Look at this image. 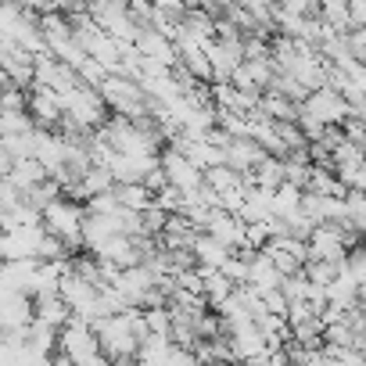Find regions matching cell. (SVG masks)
Returning a JSON list of instances; mask_svg holds the SVG:
<instances>
[{
  "label": "cell",
  "mask_w": 366,
  "mask_h": 366,
  "mask_svg": "<svg viewBox=\"0 0 366 366\" xmlns=\"http://www.w3.org/2000/svg\"><path fill=\"white\" fill-rule=\"evenodd\" d=\"M58 334H61V330H54V327H47V323H40V320L22 330L26 345H29V348H40V352H58Z\"/></svg>",
  "instance_id": "25"
},
{
  "label": "cell",
  "mask_w": 366,
  "mask_h": 366,
  "mask_svg": "<svg viewBox=\"0 0 366 366\" xmlns=\"http://www.w3.org/2000/svg\"><path fill=\"white\" fill-rule=\"evenodd\" d=\"M61 97H65V122L83 126V129H101L108 122V101L101 97V90L79 83L76 90H69Z\"/></svg>",
  "instance_id": "3"
},
{
  "label": "cell",
  "mask_w": 366,
  "mask_h": 366,
  "mask_svg": "<svg viewBox=\"0 0 366 366\" xmlns=\"http://www.w3.org/2000/svg\"><path fill=\"white\" fill-rule=\"evenodd\" d=\"M305 191L309 194H330V198H345L348 194V187L341 183V176L330 165H312V176L305 183Z\"/></svg>",
  "instance_id": "20"
},
{
  "label": "cell",
  "mask_w": 366,
  "mask_h": 366,
  "mask_svg": "<svg viewBox=\"0 0 366 366\" xmlns=\"http://www.w3.org/2000/svg\"><path fill=\"white\" fill-rule=\"evenodd\" d=\"M47 237L51 234H47L44 223H22L15 230H4V241H0L4 262H11V259H44Z\"/></svg>",
  "instance_id": "6"
},
{
  "label": "cell",
  "mask_w": 366,
  "mask_h": 366,
  "mask_svg": "<svg viewBox=\"0 0 366 366\" xmlns=\"http://www.w3.org/2000/svg\"><path fill=\"white\" fill-rule=\"evenodd\" d=\"M205 366H237V362H230V359H216V362H205Z\"/></svg>",
  "instance_id": "35"
},
{
  "label": "cell",
  "mask_w": 366,
  "mask_h": 366,
  "mask_svg": "<svg viewBox=\"0 0 366 366\" xmlns=\"http://www.w3.org/2000/svg\"><path fill=\"white\" fill-rule=\"evenodd\" d=\"M223 158H227V165H234L237 172H255L266 158H269V151L255 140V137H230L227 140V147H223Z\"/></svg>",
  "instance_id": "10"
},
{
  "label": "cell",
  "mask_w": 366,
  "mask_h": 366,
  "mask_svg": "<svg viewBox=\"0 0 366 366\" xmlns=\"http://www.w3.org/2000/svg\"><path fill=\"white\" fill-rule=\"evenodd\" d=\"M262 298H266V309H269L273 316H287V309H291V298L284 295V287H277V291H266Z\"/></svg>",
  "instance_id": "30"
},
{
  "label": "cell",
  "mask_w": 366,
  "mask_h": 366,
  "mask_svg": "<svg viewBox=\"0 0 366 366\" xmlns=\"http://www.w3.org/2000/svg\"><path fill=\"white\" fill-rule=\"evenodd\" d=\"M248 179L255 183V187H262V191H280L287 183V165H284L280 154H269L255 172H248Z\"/></svg>",
  "instance_id": "18"
},
{
  "label": "cell",
  "mask_w": 366,
  "mask_h": 366,
  "mask_svg": "<svg viewBox=\"0 0 366 366\" xmlns=\"http://www.w3.org/2000/svg\"><path fill=\"white\" fill-rule=\"evenodd\" d=\"M302 198H305L302 187H295V183H284L280 191H273V209H277V216L298 212V209H302Z\"/></svg>",
  "instance_id": "26"
},
{
  "label": "cell",
  "mask_w": 366,
  "mask_h": 366,
  "mask_svg": "<svg viewBox=\"0 0 366 366\" xmlns=\"http://www.w3.org/2000/svg\"><path fill=\"white\" fill-rule=\"evenodd\" d=\"M230 345H234V359H237V362H244V359H255V355L269 352V341H266V334L259 330V323L237 327V330L230 334Z\"/></svg>",
  "instance_id": "14"
},
{
  "label": "cell",
  "mask_w": 366,
  "mask_h": 366,
  "mask_svg": "<svg viewBox=\"0 0 366 366\" xmlns=\"http://www.w3.org/2000/svg\"><path fill=\"white\" fill-rule=\"evenodd\" d=\"M237 4H241V0H205L202 8H205V11L212 15V19H223V15H230V11H234Z\"/></svg>",
  "instance_id": "32"
},
{
  "label": "cell",
  "mask_w": 366,
  "mask_h": 366,
  "mask_svg": "<svg viewBox=\"0 0 366 366\" xmlns=\"http://www.w3.org/2000/svg\"><path fill=\"white\" fill-rule=\"evenodd\" d=\"M320 19L327 26H334L337 33H352L355 19H352V0H323L320 4Z\"/></svg>",
  "instance_id": "23"
},
{
  "label": "cell",
  "mask_w": 366,
  "mask_h": 366,
  "mask_svg": "<svg viewBox=\"0 0 366 366\" xmlns=\"http://www.w3.org/2000/svg\"><path fill=\"white\" fill-rule=\"evenodd\" d=\"M58 355H69L72 362H94V359H101L104 348H101V337H97L94 323L72 316L69 327H61V334H58Z\"/></svg>",
  "instance_id": "5"
},
{
  "label": "cell",
  "mask_w": 366,
  "mask_h": 366,
  "mask_svg": "<svg viewBox=\"0 0 366 366\" xmlns=\"http://www.w3.org/2000/svg\"><path fill=\"white\" fill-rule=\"evenodd\" d=\"M33 129H36V122H33L29 112H4L0 115V133L4 137H22V133H33Z\"/></svg>",
  "instance_id": "27"
},
{
  "label": "cell",
  "mask_w": 366,
  "mask_h": 366,
  "mask_svg": "<svg viewBox=\"0 0 366 366\" xmlns=\"http://www.w3.org/2000/svg\"><path fill=\"white\" fill-rule=\"evenodd\" d=\"M359 147H362V154H366V137H362V144H359Z\"/></svg>",
  "instance_id": "36"
},
{
  "label": "cell",
  "mask_w": 366,
  "mask_h": 366,
  "mask_svg": "<svg viewBox=\"0 0 366 366\" xmlns=\"http://www.w3.org/2000/svg\"><path fill=\"white\" fill-rule=\"evenodd\" d=\"M345 262H348V259H345ZM345 262H309V266H305V273H309V280H312V284L330 287V284L345 273Z\"/></svg>",
  "instance_id": "28"
},
{
  "label": "cell",
  "mask_w": 366,
  "mask_h": 366,
  "mask_svg": "<svg viewBox=\"0 0 366 366\" xmlns=\"http://www.w3.org/2000/svg\"><path fill=\"white\" fill-rule=\"evenodd\" d=\"M205 234H212L216 241H223L227 248H244V237H248V223L237 216V212H227V209H216L205 223Z\"/></svg>",
  "instance_id": "11"
},
{
  "label": "cell",
  "mask_w": 366,
  "mask_h": 366,
  "mask_svg": "<svg viewBox=\"0 0 366 366\" xmlns=\"http://www.w3.org/2000/svg\"><path fill=\"white\" fill-rule=\"evenodd\" d=\"M259 112H262L266 119H273V122H298L302 104L291 101V97H284L280 90H266L262 101H259Z\"/></svg>",
  "instance_id": "16"
},
{
  "label": "cell",
  "mask_w": 366,
  "mask_h": 366,
  "mask_svg": "<svg viewBox=\"0 0 366 366\" xmlns=\"http://www.w3.org/2000/svg\"><path fill=\"white\" fill-rule=\"evenodd\" d=\"M348 44H352L355 61H362V65H366V29H352V33H348Z\"/></svg>",
  "instance_id": "33"
},
{
  "label": "cell",
  "mask_w": 366,
  "mask_h": 366,
  "mask_svg": "<svg viewBox=\"0 0 366 366\" xmlns=\"http://www.w3.org/2000/svg\"><path fill=\"white\" fill-rule=\"evenodd\" d=\"M83 223H86V209H83L79 202H72V198H58V202L47 205V212H44V227H47L54 237H61L72 252L83 248Z\"/></svg>",
  "instance_id": "4"
},
{
  "label": "cell",
  "mask_w": 366,
  "mask_h": 366,
  "mask_svg": "<svg viewBox=\"0 0 366 366\" xmlns=\"http://www.w3.org/2000/svg\"><path fill=\"white\" fill-rule=\"evenodd\" d=\"M115 198L126 212H147L154 205V191L147 183H115Z\"/></svg>",
  "instance_id": "19"
},
{
  "label": "cell",
  "mask_w": 366,
  "mask_h": 366,
  "mask_svg": "<svg viewBox=\"0 0 366 366\" xmlns=\"http://www.w3.org/2000/svg\"><path fill=\"white\" fill-rule=\"evenodd\" d=\"M352 19H355V29H366V0H352Z\"/></svg>",
  "instance_id": "34"
},
{
  "label": "cell",
  "mask_w": 366,
  "mask_h": 366,
  "mask_svg": "<svg viewBox=\"0 0 366 366\" xmlns=\"http://www.w3.org/2000/svg\"><path fill=\"white\" fill-rule=\"evenodd\" d=\"M86 54H90L97 65H104L108 72H119V69H122V40H115V36L104 33V29L86 44Z\"/></svg>",
  "instance_id": "15"
},
{
  "label": "cell",
  "mask_w": 366,
  "mask_h": 366,
  "mask_svg": "<svg viewBox=\"0 0 366 366\" xmlns=\"http://www.w3.org/2000/svg\"><path fill=\"white\" fill-rule=\"evenodd\" d=\"M198 269H202V277H205V298H209L212 305H223L227 298H234L237 284H234L223 269H209V266H198Z\"/></svg>",
  "instance_id": "22"
},
{
  "label": "cell",
  "mask_w": 366,
  "mask_h": 366,
  "mask_svg": "<svg viewBox=\"0 0 366 366\" xmlns=\"http://www.w3.org/2000/svg\"><path fill=\"white\" fill-rule=\"evenodd\" d=\"M133 312H137V309L115 312V316H104V320L94 323V330H97L101 348H104L108 359H122V355H137V352H140V337H137V330H133Z\"/></svg>",
  "instance_id": "2"
},
{
  "label": "cell",
  "mask_w": 366,
  "mask_h": 366,
  "mask_svg": "<svg viewBox=\"0 0 366 366\" xmlns=\"http://www.w3.org/2000/svg\"><path fill=\"white\" fill-rule=\"evenodd\" d=\"M8 179H15L22 191H29V187H36V183H47L51 172H47V165L40 158H22V162H15V169L8 172Z\"/></svg>",
  "instance_id": "21"
},
{
  "label": "cell",
  "mask_w": 366,
  "mask_h": 366,
  "mask_svg": "<svg viewBox=\"0 0 366 366\" xmlns=\"http://www.w3.org/2000/svg\"><path fill=\"white\" fill-rule=\"evenodd\" d=\"M101 97L108 101V108L115 115H126V119H144L151 115V94L140 86V79L133 76H122V72H112L104 83H101Z\"/></svg>",
  "instance_id": "1"
},
{
  "label": "cell",
  "mask_w": 366,
  "mask_h": 366,
  "mask_svg": "<svg viewBox=\"0 0 366 366\" xmlns=\"http://www.w3.org/2000/svg\"><path fill=\"white\" fill-rule=\"evenodd\" d=\"M137 47H140V54L151 58V61H162V65H169V69L179 65V47H176V40L165 36V33H158V29H140Z\"/></svg>",
  "instance_id": "12"
},
{
  "label": "cell",
  "mask_w": 366,
  "mask_h": 366,
  "mask_svg": "<svg viewBox=\"0 0 366 366\" xmlns=\"http://www.w3.org/2000/svg\"><path fill=\"white\" fill-rule=\"evenodd\" d=\"M345 269L352 273V280H355L359 287H366V244L348 252V262H345Z\"/></svg>",
  "instance_id": "29"
},
{
  "label": "cell",
  "mask_w": 366,
  "mask_h": 366,
  "mask_svg": "<svg viewBox=\"0 0 366 366\" xmlns=\"http://www.w3.org/2000/svg\"><path fill=\"white\" fill-rule=\"evenodd\" d=\"M302 112L312 115V119L323 122V126H341L345 119H352V104L345 101V94H337V90H330V86L312 90V94L302 101Z\"/></svg>",
  "instance_id": "7"
},
{
  "label": "cell",
  "mask_w": 366,
  "mask_h": 366,
  "mask_svg": "<svg viewBox=\"0 0 366 366\" xmlns=\"http://www.w3.org/2000/svg\"><path fill=\"white\" fill-rule=\"evenodd\" d=\"M29 115L40 129H54L65 122V97L51 86H33L29 90Z\"/></svg>",
  "instance_id": "9"
},
{
  "label": "cell",
  "mask_w": 366,
  "mask_h": 366,
  "mask_svg": "<svg viewBox=\"0 0 366 366\" xmlns=\"http://www.w3.org/2000/svg\"><path fill=\"white\" fill-rule=\"evenodd\" d=\"M36 320L61 330L72 320V305L61 298V291H44V295H36Z\"/></svg>",
  "instance_id": "13"
},
{
  "label": "cell",
  "mask_w": 366,
  "mask_h": 366,
  "mask_svg": "<svg viewBox=\"0 0 366 366\" xmlns=\"http://www.w3.org/2000/svg\"><path fill=\"white\" fill-rule=\"evenodd\" d=\"M205 183L216 191V194H227V191H237V187H244V172H237L234 165H212V169H205Z\"/></svg>",
  "instance_id": "24"
},
{
  "label": "cell",
  "mask_w": 366,
  "mask_h": 366,
  "mask_svg": "<svg viewBox=\"0 0 366 366\" xmlns=\"http://www.w3.org/2000/svg\"><path fill=\"white\" fill-rule=\"evenodd\" d=\"M162 169H165V176H169V183L176 191H198L202 183H205V169H198L183 151H176V147H165L162 151Z\"/></svg>",
  "instance_id": "8"
},
{
  "label": "cell",
  "mask_w": 366,
  "mask_h": 366,
  "mask_svg": "<svg viewBox=\"0 0 366 366\" xmlns=\"http://www.w3.org/2000/svg\"><path fill=\"white\" fill-rule=\"evenodd\" d=\"M309 320H316L312 302H291V309H287V323L298 327V323H309Z\"/></svg>",
  "instance_id": "31"
},
{
  "label": "cell",
  "mask_w": 366,
  "mask_h": 366,
  "mask_svg": "<svg viewBox=\"0 0 366 366\" xmlns=\"http://www.w3.org/2000/svg\"><path fill=\"white\" fill-rule=\"evenodd\" d=\"M194 255H198V266H209V269H223L230 259H234V248H227L223 241H216L212 234H202L194 241Z\"/></svg>",
  "instance_id": "17"
}]
</instances>
